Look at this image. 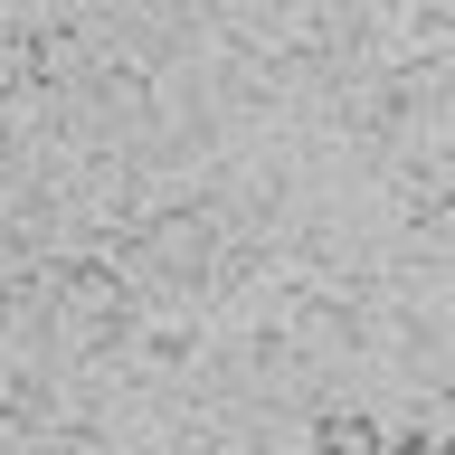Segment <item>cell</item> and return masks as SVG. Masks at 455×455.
Masks as SVG:
<instances>
[{
    "instance_id": "6da1fadb",
    "label": "cell",
    "mask_w": 455,
    "mask_h": 455,
    "mask_svg": "<svg viewBox=\"0 0 455 455\" xmlns=\"http://www.w3.org/2000/svg\"><path fill=\"white\" fill-rule=\"evenodd\" d=\"M209 351H219V313L209 304H142V332H133V379H152V389H190L199 370H209Z\"/></svg>"
},
{
    "instance_id": "7a4b0ae2",
    "label": "cell",
    "mask_w": 455,
    "mask_h": 455,
    "mask_svg": "<svg viewBox=\"0 0 455 455\" xmlns=\"http://www.w3.org/2000/svg\"><path fill=\"white\" fill-rule=\"evenodd\" d=\"M219 446L228 455H313L323 418H304V408H219Z\"/></svg>"
}]
</instances>
